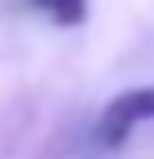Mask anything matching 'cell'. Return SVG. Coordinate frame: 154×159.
<instances>
[{"instance_id": "cell-1", "label": "cell", "mask_w": 154, "mask_h": 159, "mask_svg": "<svg viewBox=\"0 0 154 159\" xmlns=\"http://www.w3.org/2000/svg\"><path fill=\"white\" fill-rule=\"evenodd\" d=\"M141 119H154V84L128 89V93H119V97L101 111V124H97L101 146H123Z\"/></svg>"}, {"instance_id": "cell-2", "label": "cell", "mask_w": 154, "mask_h": 159, "mask_svg": "<svg viewBox=\"0 0 154 159\" xmlns=\"http://www.w3.org/2000/svg\"><path fill=\"white\" fill-rule=\"evenodd\" d=\"M40 13H49L53 22H62V27H79L84 18H88V0H31Z\"/></svg>"}]
</instances>
